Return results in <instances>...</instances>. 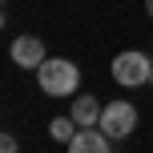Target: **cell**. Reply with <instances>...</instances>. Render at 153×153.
I'll return each instance as SVG.
<instances>
[{
    "instance_id": "1",
    "label": "cell",
    "mask_w": 153,
    "mask_h": 153,
    "mask_svg": "<svg viewBox=\"0 0 153 153\" xmlns=\"http://www.w3.org/2000/svg\"><path fill=\"white\" fill-rule=\"evenodd\" d=\"M36 85L48 97H73L76 85H81V69H76L73 61H65V56H48L36 69Z\"/></svg>"
},
{
    "instance_id": "2",
    "label": "cell",
    "mask_w": 153,
    "mask_h": 153,
    "mask_svg": "<svg viewBox=\"0 0 153 153\" xmlns=\"http://www.w3.org/2000/svg\"><path fill=\"white\" fill-rule=\"evenodd\" d=\"M153 76V61L145 53H117L113 56V81L125 85V89H137V85H149Z\"/></svg>"
},
{
    "instance_id": "3",
    "label": "cell",
    "mask_w": 153,
    "mask_h": 153,
    "mask_svg": "<svg viewBox=\"0 0 153 153\" xmlns=\"http://www.w3.org/2000/svg\"><path fill=\"white\" fill-rule=\"evenodd\" d=\"M97 129H105L113 141L129 137V133L137 129V105H129V101H113V105H105V109H101Z\"/></svg>"
},
{
    "instance_id": "4",
    "label": "cell",
    "mask_w": 153,
    "mask_h": 153,
    "mask_svg": "<svg viewBox=\"0 0 153 153\" xmlns=\"http://www.w3.org/2000/svg\"><path fill=\"white\" fill-rule=\"evenodd\" d=\"M8 53H12V61L20 65V69H40V65L48 61V56H45V45H40V36H28V32H24V36H16Z\"/></svg>"
},
{
    "instance_id": "5",
    "label": "cell",
    "mask_w": 153,
    "mask_h": 153,
    "mask_svg": "<svg viewBox=\"0 0 153 153\" xmlns=\"http://www.w3.org/2000/svg\"><path fill=\"white\" fill-rule=\"evenodd\" d=\"M109 133L105 129H97V125H93V129H76V137L69 141V153H109Z\"/></svg>"
},
{
    "instance_id": "6",
    "label": "cell",
    "mask_w": 153,
    "mask_h": 153,
    "mask_svg": "<svg viewBox=\"0 0 153 153\" xmlns=\"http://www.w3.org/2000/svg\"><path fill=\"white\" fill-rule=\"evenodd\" d=\"M101 109H105V105L89 93V97H76V101H73V113H69V117L81 125V129H93V125L101 121Z\"/></svg>"
},
{
    "instance_id": "7",
    "label": "cell",
    "mask_w": 153,
    "mask_h": 153,
    "mask_svg": "<svg viewBox=\"0 0 153 153\" xmlns=\"http://www.w3.org/2000/svg\"><path fill=\"white\" fill-rule=\"evenodd\" d=\"M76 129H81V125H76L73 117H53V121H48V137H53V141H65V145L76 137Z\"/></svg>"
},
{
    "instance_id": "8",
    "label": "cell",
    "mask_w": 153,
    "mask_h": 153,
    "mask_svg": "<svg viewBox=\"0 0 153 153\" xmlns=\"http://www.w3.org/2000/svg\"><path fill=\"white\" fill-rule=\"evenodd\" d=\"M0 153H16V137L4 133V137H0Z\"/></svg>"
},
{
    "instance_id": "9",
    "label": "cell",
    "mask_w": 153,
    "mask_h": 153,
    "mask_svg": "<svg viewBox=\"0 0 153 153\" xmlns=\"http://www.w3.org/2000/svg\"><path fill=\"white\" fill-rule=\"evenodd\" d=\"M145 8H149V16H153V0H145Z\"/></svg>"
},
{
    "instance_id": "10",
    "label": "cell",
    "mask_w": 153,
    "mask_h": 153,
    "mask_svg": "<svg viewBox=\"0 0 153 153\" xmlns=\"http://www.w3.org/2000/svg\"><path fill=\"white\" fill-rule=\"evenodd\" d=\"M149 85H153V76H149Z\"/></svg>"
}]
</instances>
